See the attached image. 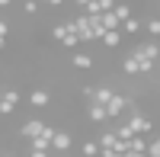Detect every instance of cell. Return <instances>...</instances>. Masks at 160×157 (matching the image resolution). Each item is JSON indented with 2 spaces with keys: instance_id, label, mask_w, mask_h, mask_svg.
<instances>
[{
  "instance_id": "obj_1",
  "label": "cell",
  "mask_w": 160,
  "mask_h": 157,
  "mask_svg": "<svg viewBox=\"0 0 160 157\" xmlns=\"http://www.w3.org/2000/svg\"><path fill=\"white\" fill-rule=\"evenodd\" d=\"M128 128H131L135 135H144V138H148V135H151V128H154V122H151V115L131 112V119H128Z\"/></svg>"
},
{
  "instance_id": "obj_2",
  "label": "cell",
  "mask_w": 160,
  "mask_h": 157,
  "mask_svg": "<svg viewBox=\"0 0 160 157\" xmlns=\"http://www.w3.org/2000/svg\"><path fill=\"white\" fill-rule=\"evenodd\" d=\"M16 106H19V90H3L0 93V115H10V112H16Z\"/></svg>"
},
{
  "instance_id": "obj_3",
  "label": "cell",
  "mask_w": 160,
  "mask_h": 157,
  "mask_svg": "<svg viewBox=\"0 0 160 157\" xmlns=\"http://www.w3.org/2000/svg\"><path fill=\"white\" fill-rule=\"evenodd\" d=\"M55 132H58L55 125H45V128H42V135L29 141V148H32V151H51V138H55Z\"/></svg>"
},
{
  "instance_id": "obj_4",
  "label": "cell",
  "mask_w": 160,
  "mask_h": 157,
  "mask_svg": "<svg viewBox=\"0 0 160 157\" xmlns=\"http://www.w3.org/2000/svg\"><path fill=\"white\" fill-rule=\"evenodd\" d=\"M125 109H128V96H122V93H112V99L106 103V115L109 119H118Z\"/></svg>"
},
{
  "instance_id": "obj_5",
  "label": "cell",
  "mask_w": 160,
  "mask_h": 157,
  "mask_svg": "<svg viewBox=\"0 0 160 157\" xmlns=\"http://www.w3.org/2000/svg\"><path fill=\"white\" fill-rule=\"evenodd\" d=\"M131 55H138V58H144V61H157V58H160V45H157V42H141V45L131 48Z\"/></svg>"
},
{
  "instance_id": "obj_6",
  "label": "cell",
  "mask_w": 160,
  "mask_h": 157,
  "mask_svg": "<svg viewBox=\"0 0 160 157\" xmlns=\"http://www.w3.org/2000/svg\"><path fill=\"white\" fill-rule=\"evenodd\" d=\"M42 128H45V122H38V119H29V122H26V125L19 128V135L32 141V138H38V135H42Z\"/></svg>"
},
{
  "instance_id": "obj_7",
  "label": "cell",
  "mask_w": 160,
  "mask_h": 157,
  "mask_svg": "<svg viewBox=\"0 0 160 157\" xmlns=\"http://www.w3.org/2000/svg\"><path fill=\"white\" fill-rule=\"evenodd\" d=\"M99 23H102V29L106 32H122V23L115 19V13L109 10V13H99Z\"/></svg>"
},
{
  "instance_id": "obj_8",
  "label": "cell",
  "mask_w": 160,
  "mask_h": 157,
  "mask_svg": "<svg viewBox=\"0 0 160 157\" xmlns=\"http://www.w3.org/2000/svg\"><path fill=\"white\" fill-rule=\"evenodd\" d=\"M112 93H115L112 87H93V103H96V106H106V103L112 99Z\"/></svg>"
},
{
  "instance_id": "obj_9",
  "label": "cell",
  "mask_w": 160,
  "mask_h": 157,
  "mask_svg": "<svg viewBox=\"0 0 160 157\" xmlns=\"http://www.w3.org/2000/svg\"><path fill=\"white\" fill-rule=\"evenodd\" d=\"M51 151H71V135L68 132H55V138H51Z\"/></svg>"
},
{
  "instance_id": "obj_10",
  "label": "cell",
  "mask_w": 160,
  "mask_h": 157,
  "mask_svg": "<svg viewBox=\"0 0 160 157\" xmlns=\"http://www.w3.org/2000/svg\"><path fill=\"white\" fill-rule=\"evenodd\" d=\"M29 103H32L35 109H42V106H48V103H51V93H48V90H32Z\"/></svg>"
},
{
  "instance_id": "obj_11",
  "label": "cell",
  "mask_w": 160,
  "mask_h": 157,
  "mask_svg": "<svg viewBox=\"0 0 160 157\" xmlns=\"http://www.w3.org/2000/svg\"><path fill=\"white\" fill-rule=\"evenodd\" d=\"M71 64H74L77 71H90V68H93V58L83 55V51H77V55H71Z\"/></svg>"
},
{
  "instance_id": "obj_12",
  "label": "cell",
  "mask_w": 160,
  "mask_h": 157,
  "mask_svg": "<svg viewBox=\"0 0 160 157\" xmlns=\"http://www.w3.org/2000/svg\"><path fill=\"white\" fill-rule=\"evenodd\" d=\"M128 151L148 154V138H144V135H135V138H128Z\"/></svg>"
},
{
  "instance_id": "obj_13",
  "label": "cell",
  "mask_w": 160,
  "mask_h": 157,
  "mask_svg": "<svg viewBox=\"0 0 160 157\" xmlns=\"http://www.w3.org/2000/svg\"><path fill=\"white\" fill-rule=\"evenodd\" d=\"M96 144H99V151H109V148H115V144H118V138H115V132H102Z\"/></svg>"
},
{
  "instance_id": "obj_14",
  "label": "cell",
  "mask_w": 160,
  "mask_h": 157,
  "mask_svg": "<svg viewBox=\"0 0 160 157\" xmlns=\"http://www.w3.org/2000/svg\"><path fill=\"white\" fill-rule=\"evenodd\" d=\"M122 74H141V61H138L135 55H128V58L122 61Z\"/></svg>"
},
{
  "instance_id": "obj_15",
  "label": "cell",
  "mask_w": 160,
  "mask_h": 157,
  "mask_svg": "<svg viewBox=\"0 0 160 157\" xmlns=\"http://www.w3.org/2000/svg\"><path fill=\"white\" fill-rule=\"evenodd\" d=\"M90 122H109V115H106V106H96V103H93L90 106Z\"/></svg>"
},
{
  "instance_id": "obj_16",
  "label": "cell",
  "mask_w": 160,
  "mask_h": 157,
  "mask_svg": "<svg viewBox=\"0 0 160 157\" xmlns=\"http://www.w3.org/2000/svg\"><path fill=\"white\" fill-rule=\"evenodd\" d=\"M99 42H102L106 48H118V45H122V32H106Z\"/></svg>"
},
{
  "instance_id": "obj_17",
  "label": "cell",
  "mask_w": 160,
  "mask_h": 157,
  "mask_svg": "<svg viewBox=\"0 0 160 157\" xmlns=\"http://www.w3.org/2000/svg\"><path fill=\"white\" fill-rule=\"evenodd\" d=\"M112 13H115V19H118V23L131 19V7H128V3H115V7H112Z\"/></svg>"
},
{
  "instance_id": "obj_18",
  "label": "cell",
  "mask_w": 160,
  "mask_h": 157,
  "mask_svg": "<svg viewBox=\"0 0 160 157\" xmlns=\"http://www.w3.org/2000/svg\"><path fill=\"white\" fill-rule=\"evenodd\" d=\"M112 132H115V138H118V141H128V138H135V132H131V128H128V122H122V125H115Z\"/></svg>"
},
{
  "instance_id": "obj_19",
  "label": "cell",
  "mask_w": 160,
  "mask_h": 157,
  "mask_svg": "<svg viewBox=\"0 0 160 157\" xmlns=\"http://www.w3.org/2000/svg\"><path fill=\"white\" fill-rule=\"evenodd\" d=\"M122 32H125V35L141 32V19H135V16H131V19H125V23H122Z\"/></svg>"
},
{
  "instance_id": "obj_20",
  "label": "cell",
  "mask_w": 160,
  "mask_h": 157,
  "mask_svg": "<svg viewBox=\"0 0 160 157\" xmlns=\"http://www.w3.org/2000/svg\"><path fill=\"white\" fill-rule=\"evenodd\" d=\"M141 26H148V32H151V35H160V16H148Z\"/></svg>"
},
{
  "instance_id": "obj_21",
  "label": "cell",
  "mask_w": 160,
  "mask_h": 157,
  "mask_svg": "<svg viewBox=\"0 0 160 157\" xmlns=\"http://www.w3.org/2000/svg\"><path fill=\"white\" fill-rule=\"evenodd\" d=\"M61 45H64V48H77V45H80V38H77V35L71 32V23H68V35L61 38Z\"/></svg>"
},
{
  "instance_id": "obj_22",
  "label": "cell",
  "mask_w": 160,
  "mask_h": 157,
  "mask_svg": "<svg viewBox=\"0 0 160 157\" xmlns=\"http://www.w3.org/2000/svg\"><path fill=\"white\" fill-rule=\"evenodd\" d=\"M83 157H99V144L96 141H83Z\"/></svg>"
},
{
  "instance_id": "obj_23",
  "label": "cell",
  "mask_w": 160,
  "mask_h": 157,
  "mask_svg": "<svg viewBox=\"0 0 160 157\" xmlns=\"http://www.w3.org/2000/svg\"><path fill=\"white\" fill-rule=\"evenodd\" d=\"M51 35H55V38H58V42H61V38H64V35H68V19H64V23H58V26H55V29H51Z\"/></svg>"
},
{
  "instance_id": "obj_24",
  "label": "cell",
  "mask_w": 160,
  "mask_h": 157,
  "mask_svg": "<svg viewBox=\"0 0 160 157\" xmlns=\"http://www.w3.org/2000/svg\"><path fill=\"white\" fill-rule=\"evenodd\" d=\"M148 157H160V138L148 141Z\"/></svg>"
},
{
  "instance_id": "obj_25",
  "label": "cell",
  "mask_w": 160,
  "mask_h": 157,
  "mask_svg": "<svg viewBox=\"0 0 160 157\" xmlns=\"http://www.w3.org/2000/svg\"><path fill=\"white\" fill-rule=\"evenodd\" d=\"M22 10L29 13V16H32V13H38V0H26V3H22Z\"/></svg>"
},
{
  "instance_id": "obj_26",
  "label": "cell",
  "mask_w": 160,
  "mask_h": 157,
  "mask_svg": "<svg viewBox=\"0 0 160 157\" xmlns=\"http://www.w3.org/2000/svg\"><path fill=\"white\" fill-rule=\"evenodd\" d=\"M7 32H10V26H7V19H0V38H7Z\"/></svg>"
},
{
  "instance_id": "obj_27",
  "label": "cell",
  "mask_w": 160,
  "mask_h": 157,
  "mask_svg": "<svg viewBox=\"0 0 160 157\" xmlns=\"http://www.w3.org/2000/svg\"><path fill=\"white\" fill-rule=\"evenodd\" d=\"M74 3H77V7H80V10H87V7H90V3H93V0H74Z\"/></svg>"
},
{
  "instance_id": "obj_28",
  "label": "cell",
  "mask_w": 160,
  "mask_h": 157,
  "mask_svg": "<svg viewBox=\"0 0 160 157\" xmlns=\"http://www.w3.org/2000/svg\"><path fill=\"white\" fill-rule=\"evenodd\" d=\"M122 157H148V154H138V151H125Z\"/></svg>"
},
{
  "instance_id": "obj_29",
  "label": "cell",
  "mask_w": 160,
  "mask_h": 157,
  "mask_svg": "<svg viewBox=\"0 0 160 157\" xmlns=\"http://www.w3.org/2000/svg\"><path fill=\"white\" fill-rule=\"evenodd\" d=\"M29 157H48V151H29Z\"/></svg>"
},
{
  "instance_id": "obj_30",
  "label": "cell",
  "mask_w": 160,
  "mask_h": 157,
  "mask_svg": "<svg viewBox=\"0 0 160 157\" xmlns=\"http://www.w3.org/2000/svg\"><path fill=\"white\" fill-rule=\"evenodd\" d=\"M45 3H48V7H61L64 0H45Z\"/></svg>"
},
{
  "instance_id": "obj_31",
  "label": "cell",
  "mask_w": 160,
  "mask_h": 157,
  "mask_svg": "<svg viewBox=\"0 0 160 157\" xmlns=\"http://www.w3.org/2000/svg\"><path fill=\"white\" fill-rule=\"evenodd\" d=\"M10 3H13V0H0V7H10Z\"/></svg>"
},
{
  "instance_id": "obj_32",
  "label": "cell",
  "mask_w": 160,
  "mask_h": 157,
  "mask_svg": "<svg viewBox=\"0 0 160 157\" xmlns=\"http://www.w3.org/2000/svg\"><path fill=\"white\" fill-rule=\"evenodd\" d=\"M3 42H7V38H0V55H3Z\"/></svg>"
},
{
  "instance_id": "obj_33",
  "label": "cell",
  "mask_w": 160,
  "mask_h": 157,
  "mask_svg": "<svg viewBox=\"0 0 160 157\" xmlns=\"http://www.w3.org/2000/svg\"><path fill=\"white\" fill-rule=\"evenodd\" d=\"M0 157H3V154H0Z\"/></svg>"
},
{
  "instance_id": "obj_34",
  "label": "cell",
  "mask_w": 160,
  "mask_h": 157,
  "mask_svg": "<svg viewBox=\"0 0 160 157\" xmlns=\"http://www.w3.org/2000/svg\"><path fill=\"white\" fill-rule=\"evenodd\" d=\"M157 10H160V7H157Z\"/></svg>"
}]
</instances>
